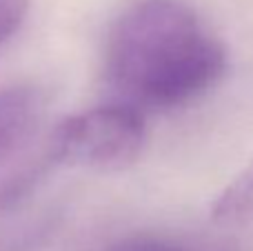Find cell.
I'll return each mask as SVG.
<instances>
[{
    "label": "cell",
    "instance_id": "3957f363",
    "mask_svg": "<svg viewBox=\"0 0 253 251\" xmlns=\"http://www.w3.org/2000/svg\"><path fill=\"white\" fill-rule=\"evenodd\" d=\"M47 100L36 87H11L0 91V163L20 156L38 138Z\"/></svg>",
    "mask_w": 253,
    "mask_h": 251
},
{
    "label": "cell",
    "instance_id": "6da1fadb",
    "mask_svg": "<svg viewBox=\"0 0 253 251\" xmlns=\"http://www.w3.org/2000/svg\"><path fill=\"white\" fill-rule=\"evenodd\" d=\"M224 69V44L184 0H135L107 36V83L140 114L198 100Z\"/></svg>",
    "mask_w": 253,
    "mask_h": 251
},
{
    "label": "cell",
    "instance_id": "7a4b0ae2",
    "mask_svg": "<svg viewBox=\"0 0 253 251\" xmlns=\"http://www.w3.org/2000/svg\"><path fill=\"white\" fill-rule=\"evenodd\" d=\"M49 140L56 163L123 171L142 156L147 123L138 109L116 102L62 120L49 131Z\"/></svg>",
    "mask_w": 253,
    "mask_h": 251
},
{
    "label": "cell",
    "instance_id": "277c9868",
    "mask_svg": "<svg viewBox=\"0 0 253 251\" xmlns=\"http://www.w3.org/2000/svg\"><path fill=\"white\" fill-rule=\"evenodd\" d=\"M211 218L220 225H242L253 220V160L218 194Z\"/></svg>",
    "mask_w": 253,
    "mask_h": 251
},
{
    "label": "cell",
    "instance_id": "8992f818",
    "mask_svg": "<svg viewBox=\"0 0 253 251\" xmlns=\"http://www.w3.org/2000/svg\"><path fill=\"white\" fill-rule=\"evenodd\" d=\"M29 11V0H0V44L9 40Z\"/></svg>",
    "mask_w": 253,
    "mask_h": 251
},
{
    "label": "cell",
    "instance_id": "5b68a950",
    "mask_svg": "<svg viewBox=\"0 0 253 251\" xmlns=\"http://www.w3.org/2000/svg\"><path fill=\"white\" fill-rule=\"evenodd\" d=\"M107 251H202V249H193L184 243L162 238V236H131V238L118 240Z\"/></svg>",
    "mask_w": 253,
    "mask_h": 251
}]
</instances>
